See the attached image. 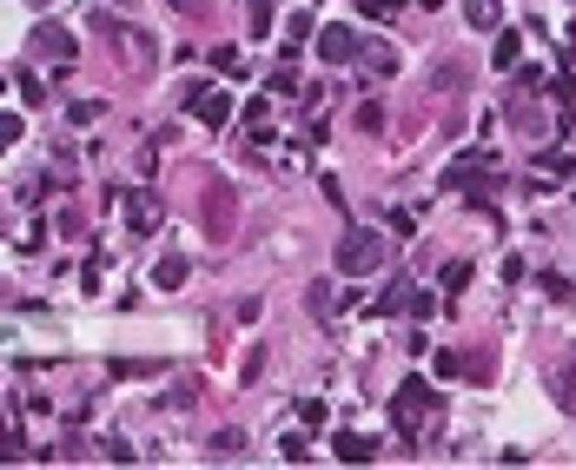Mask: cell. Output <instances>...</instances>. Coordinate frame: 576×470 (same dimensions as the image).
Instances as JSON below:
<instances>
[{
  "mask_svg": "<svg viewBox=\"0 0 576 470\" xmlns=\"http://www.w3.org/2000/svg\"><path fill=\"white\" fill-rule=\"evenodd\" d=\"M384 259H391V245H384L378 232H345V239H338V272H345V278L384 272Z\"/></svg>",
  "mask_w": 576,
  "mask_h": 470,
  "instance_id": "obj_1",
  "label": "cell"
},
{
  "mask_svg": "<svg viewBox=\"0 0 576 470\" xmlns=\"http://www.w3.org/2000/svg\"><path fill=\"white\" fill-rule=\"evenodd\" d=\"M391 411H398L404 444H411V438H417V424H431V417H437V391H431L425 378H404V384H398V397H391Z\"/></svg>",
  "mask_w": 576,
  "mask_h": 470,
  "instance_id": "obj_2",
  "label": "cell"
},
{
  "mask_svg": "<svg viewBox=\"0 0 576 470\" xmlns=\"http://www.w3.org/2000/svg\"><path fill=\"white\" fill-rule=\"evenodd\" d=\"M358 33L351 27H318V60H331V66H345V60H358Z\"/></svg>",
  "mask_w": 576,
  "mask_h": 470,
  "instance_id": "obj_3",
  "label": "cell"
},
{
  "mask_svg": "<svg viewBox=\"0 0 576 470\" xmlns=\"http://www.w3.org/2000/svg\"><path fill=\"white\" fill-rule=\"evenodd\" d=\"M193 120L219 132V126L232 120V93H219V87H212V93H193Z\"/></svg>",
  "mask_w": 576,
  "mask_h": 470,
  "instance_id": "obj_4",
  "label": "cell"
},
{
  "mask_svg": "<svg viewBox=\"0 0 576 470\" xmlns=\"http://www.w3.org/2000/svg\"><path fill=\"white\" fill-rule=\"evenodd\" d=\"M331 450H338V464H371V457H378V444H371L365 431H338Z\"/></svg>",
  "mask_w": 576,
  "mask_h": 470,
  "instance_id": "obj_5",
  "label": "cell"
},
{
  "mask_svg": "<svg viewBox=\"0 0 576 470\" xmlns=\"http://www.w3.org/2000/svg\"><path fill=\"white\" fill-rule=\"evenodd\" d=\"M358 60H365V73H398V54H391L384 40H365V47H358Z\"/></svg>",
  "mask_w": 576,
  "mask_h": 470,
  "instance_id": "obj_6",
  "label": "cell"
},
{
  "mask_svg": "<svg viewBox=\"0 0 576 470\" xmlns=\"http://www.w3.org/2000/svg\"><path fill=\"white\" fill-rule=\"evenodd\" d=\"M185 272H193V265H185L179 252H173V259H159V265H152V285H159V292H179V285H185Z\"/></svg>",
  "mask_w": 576,
  "mask_h": 470,
  "instance_id": "obj_7",
  "label": "cell"
},
{
  "mask_svg": "<svg viewBox=\"0 0 576 470\" xmlns=\"http://www.w3.org/2000/svg\"><path fill=\"white\" fill-rule=\"evenodd\" d=\"M411 292H417L411 278H391V292H378V298H371V312H378V318H384V312H404V305H411Z\"/></svg>",
  "mask_w": 576,
  "mask_h": 470,
  "instance_id": "obj_8",
  "label": "cell"
},
{
  "mask_svg": "<svg viewBox=\"0 0 576 470\" xmlns=\"http://www.w3.org/2000/svg\"><path fill=\"white\" fill-rule=\"evenodd\" d=\"M33 47L54 54V60H73V33H60V27H40V33H33Z\"/></svg>",
  "mask_w": 576,
  "mask_h": 470,
  "instance_id": "obj_9",
  "label": "cell"
},
{
  "mask_svg": "<svg viewBox=\"0 0 576 470\" xmlns=\"http://www.w3.org/2000/svg\"><path fill=\"white\" fill-rule=\"evenodd\" d=\"M206 450H212V464H232V457H245V431H219V438H212Z\"/></svg>",
  "mask_w": 576,
  "mask_h": 470,
  "instance_id": "obj_10",
  "label": "cell"
},
{
  "mask_svg": "<svg viewBox=\"0 0 576 470\" xmlns=\"http://www.w3.org/2000/svg\"><path fill=\"white\" fill-rule=\"evenodd\" d=\"M490 60H497V66H517V60H523V33H517V27H503V33H497V47H490Z\"/></svg>",
  "mask_w": 576,
  "mask_h": 470,
  "instance_id": "obj_11",
  "label": "cell"
},
{
  "mask_svg": "<svg viewBox=\"0 0 576 470\" xmlns=\"http://www.w3.org/2000/svg\"><path fill=\"white\" fill-rule=\"evenodd\" d=\"M484 173H490V159H484V153H464V159L444 173V186H464V179H484Z\"/></svg>",
  "mask_w": 576,
  "mask_h": 470,
  "instance_id": "obj_12",
  "label": "cell"
},
{
  "mask_svg": "<svg viewBox=\"0 0 576 470\" xmlns=\"http://www.w3.org/2000/svg\"><path fill=\"white\" fill-rule=\"evenodd\" d=\"M570 173H576L570 153H544V159H537V179H550V186H556V179H570Z\"/></svg>",
  "mask_w": 576,
  "mask_h": 470,
  "instance_id": "obj_13",
  "label": "cell"
},
{
  "mask_svg": "<svg viewBox=\"0 0 576 470\" xmlns=\"http://www.w3.org/2000/svg\"><path fill=\"white\" fill-rule=\"evenodd\" d=\"M497 13H503L497 0H464V21L470 27H497Z\"/></svg>",
  "mask_w": 576,
  "mask_h": 470,
  "instance_id": "obj_14",
  "label": "cell"
},
{
  "mask_svg": "<svg viewBox=\"0 0 576 470\" xmlns=\"http://www.w3.org/2000/svg\"><path fill=\"white\" fill-rule=\"evenodd\" d=\"M305 312H312V318H331V312H338L331 285H312V292H305Z\"/></svg>",
  "mask_w": 576,
  "mask_h": 470,
  "instance_id": "obj_15",
  "label": "cell"
},
{
  "mask_svg": "<svg viewBox=\"0 0 576 470\" xmlns=\"http://www.w3.org/2000/svg\"><path fill=\"white\" fill-rule=\"evenodd\" d=\"M279 457H285V464H312V444H305L298 431H285V438H279Z\"/></svg>",
  "mask_w": 576,
  "mask_h": 470,
  "instance_id": "obj_16",
  "label": "cell"
},
{
  "mask_svg": "<svg viewBox=\"0 0 576 470\" xmlns=\"http://www.w3.org/2000/svg\"><path fill=\"white\" fill-rule=\"evenodd\" d=\"M437 278H444V292H464V285H470V265H464V259H451Z\"/></svg>",
  "mask_w": 576,
  "mask_h": 470,
  "instance_id": "obj_17",
  "label": "cell"
},
{
  "mask_svg": "<svg viewBox=\"0 0 576 470\" xmlns=\"http://www.w3.org/2000/svg\"><path fill=\"white\" fill-rule=\"evenodd\" d=\"M358 132H384V107H378V99H365V107H358Z\"/></svg>",
  "mask_w": 576,
  "mask_h": 470,
  "instance_id": "obj_18",
  "label": "cell"
},
{
  "mask_svg": "<svg viewBox=\"0 0 576 470\" xmlns=\"http://www.w3.org/2000/svg\"><path fill=\"white\" fill-rule=\"evenodd\" d=\"M21 132H27V126H21V113H0V153H7V146L21 140Z\"/></svg>",
  "mask_w": 576,
  "mask_h": 470,
  "instance_id": "obj_19",
  "label": "cell"
},
{
  "mask_svg": "<svg viewBox=\"0 0 576 470\" xmlns=\"http://www.w3.org/2000/svg\"><path fill=\"white\" fill-rule=\"evenodd\" d=\"M133 226L152 232V199H146V192H133Z\"/></svg>",
  "mask_w": 576,
  "mask_h": 470,
  "instance_id": "obj_20",
  "label": "cell"
},
{
  "mask_svg": "<svg viewBox=\"0 0 576 470\" xmlns=\"http://www.w3.org/2000/svg\"><path fill=\"white\" fill-rule=\"evenodd\" d=\"M99 450H107V457H113V464H133V457H140V450H133L126 438H107V444H99Z\"/></svg>",
  "mask_w": 576,
  "mask_h": 470,
  "instance_id": "obj_21",
  "label": "cell"
},
{
  "mask_svg": "<svg viewBox=\"0 0 576 470\" xmlns=\"http://www.w3.org/2000/svg\"><path fill=\"white\" fill-rule=\"evenodd\" d=\"M265 27H272V0H252V33L265 40Z\"/></svg>",
  "mask_w": 576,
  "mask_h": 470,
  "instance_id": "obj_22",
  "label": "cell"
},
{
  "mask_svg": "<svg viewBox=\"0 0 576 470\" xmlns=\"http://www.w3.org/2000/svg\"><path fill=\"white\" fill-rule=\"evenodd\" d=\"M212 66L219 73H239V47H212Z\"/></svg>",
  "mask_w": 576,
  "mask_h": 470,
  "instance_id": "obj_23",
  "label": "cell"
},
{
  "mask_svg": "<svg viewBox=\"0 0 576 470\" xmlns=\"http://www.w3.org/2000/svg\"><path fill=\"white\" fill-rule=\"evenodd\" d=\"M66 120H73V126H93V120H99V99H80V107L66 113Z\"/></svg>",
  "mask_w": 576,
  "mask_h": 470,
  "instance_id": "obj_24",
  "label": "cell"
},
{
  "mask_svg": "<svg viewBox=\"0 0 576 470\" xmlns=\"http://www.w3.org/2000/svg\"><path fill=\"white\" fill-rule=\"evenodd\" d=\"M21 99H27V107H40V99H47V87H40L33 73H21Z\"/></svg>",
  "mask_w": 576,
  "mask_h": 470,
  "instance_id": "obj_25",
  "label": "cell"
},
{
  "mask_svg": "<svg viewBox=\"0 0 576 470\" xmlns=\"http://www.w3.org/2000/svg\"><path fill=\"white\" fill-rule=\"evenodd\" d=\"M570 54H576V27H570Z\"/></svg>",
  "mask_w": 576,
  "mask_h": 470,
  "instance_id": "obj_26",
  "label": "cell"
},
{
  "mask_svg": "<svg viewBox=\"0 0 576 470\" xmlns=\"http://www.w3.org/2000/svg\"><path fill=\"white\" fill-rule=\"evenodd\" d=\"M570 7H576V0H570Z\"/></svg>",
  "mask_w": 576,
  "mask_h": 470,
  "instance_id": "obj_27",
  "label": "cell"
}]
</instances>
